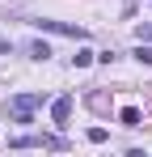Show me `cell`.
I'll return each instance as SVG.
<instances>
[{
	"mask_svg": "<svg viewBox=\"0 0 152 157\" xmlns=\"http://www.w3.org/2000/svg\"><path fill=\"white\" fill-rule=\"evenodd\" d=\"M30 55H34V59H47L51 47H47V43H34V47H30Z\"/></svg>",
	"mask_w": 152,
	"mask_h": 157,
	"instance_id": "7",
	"label": "cell"
},
{
	"mask_svg": "<svg viewBox=\"0 0 152 157\" xmlns=\"http://www.w3.org/2000/svg\"><path fill=\"white\" fill-rule=\"evenodd\" d=\"M51 119L63 128V123L72 119V98H55V102H51Z\"/></svg>",
	"mask_w": 152,
	"mask_h": 157,
	"instance_id": "3",
	"label": "cell"
},
{
	"mask_svg": "<svg viewBox=\"0 0 152 157\" xmlns=\"http://www.w3.org/2000/svg\"><path fill=\"white\" fill-rule=\"evenodd\" d=\"M106 136H110L106 128H89V140H93V144H106Z\"/></svg>",
	"mask_w": 152,
	"mask_h": 157,
	"instance_id": "8",
	"label": "cell"
},
{
	"mask_svg": "<svg viewBox=\"0 0 152 157\" xmlns=\"http://www.w3.org/2000/svg\"><path fill=\"white\" fill-rule=\"evenodd\" d=\"M72 64H76V68H89V64H93V51H76Z\"/></svg>",
	"mask_w": 152,
	"mask_h": 157,
	"instance_id": "5",
	"label": "cell"
},
{
	"mask_svg": "<svg viewBox=\"0 0 152 157\" xmlns=\"http://www.w3.org/2000/svg\"><path fill=\"white\" fill-rule=\"evenodd\" d=\"M135 38H139V43H152V21H144V26H135Z\"/></svg>",
	"mask_w": 152,
	"mask_h": 157,
	"instance_id": "6",
	"label": "cell"
},
{
	"mask_svg": "<svg viewBox=\"0 0 152 157\" xmlns=\"http://www.w3.org/2000/svg\"><path fill=\"white\" fill-rule=\"evenodd\" d=\"M135 59H139V64L148 68V64H152V47H139V51H135Z\"/></svg>",
	"mask_w": 152,
	"mask_h": 157,
	"instance_id": "9",
	"label": "cell"
},
{
	"mask_svg": "<svg viewBox=\"0 0 152 157\" xmlns=\"http://www.w3.org/2000/svg\"><path fill=\"white\" fill-rule=\"evenodd\" d=\"M34 26H38V30H51V34H68V38H85V30H80V26H68V21H51V17H38Z\"/></svg>",
	"mask_w": 152,
	"mask_h": 157,
	"instance_id": "2",
	"label": "cell"
},
{
	"mask_svg": "<svg viewBox=\"0 0 152 157\" xmlns=\"http://www.w3.org/2000/svg\"><path fill=\"white\" fill-rule=\"evenodd\" d=\"M34 106H42V94H17L13 102H9V115L17 119V123H30V110Z\"/></svg>",
	"mask_w": 152,
	"mask_h": 157,
	"instance_id": "1",
	"label": "cell"
},
{
	"mask_svg": "<svg viewBox=\"0 0 152 157\" xmlns=\"http://www.w3.org/2000/svg\"><path fill=\"white\" fill-rule=\"evenodd\" d=\"M118 119H123L127 128H139V123H144V115H139L135 106H123V115H118Z\"/></svg>",
	"mask_w": 152,
	"mask_h": 157,
	"instance_id": "4",
	"label": "cell"
}]
</instances>
